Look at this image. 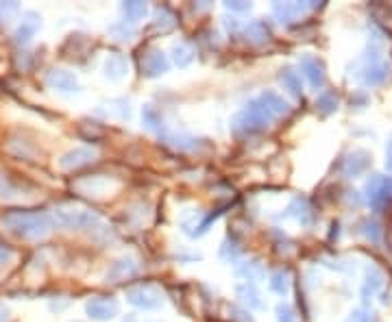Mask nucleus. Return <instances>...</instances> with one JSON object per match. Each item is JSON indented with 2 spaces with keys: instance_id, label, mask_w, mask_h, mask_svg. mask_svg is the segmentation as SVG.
Returning a JSON list of instances; mask_svg holds the SVG:
<instances>
[{
  "instance_id": "nucleus-1",
  "label": "nucleus",
  "mask_w": 392,
  "mask_h": 322,
  "mask_svg": "<svg viewBox=\"0 0 392 322\" xmlns=\"http://www.w3.org/2000/svg\"><path fill=\"white\" fill-rule=\"evenodd\" d=\"M3 227L9 229L13 236H18L22 240L28 242H37L48 238L53 229H55V220L53 216L46 211H28V209H13L7 211L3 216Z\"/></svg>"
},
{
  "instance_id": "nucleus-2",
  "label": "nucleus",
  "mask_w": 392,
  "mask_h": 322,
  "mask_svg": "<svg viewBox=\"0 0 392 322\" xmlns=\"http://www.w3.org/2000/svg\"><path fill=\"white\" fill-rule=\"evenodd\" d=\"M273 120H277V118L266 109L264 102L260 98H253L242 111H238L233 115L231 131L235 135L244 138V135H253V133H260V131L268 129Z\"/></svg>"
},
{
  "instance_id": "nucleus-3",
  "label": "nucleus",
  "mask_w": 392,
  "mask_h": 322,
  "mask_svg": "<svg viewBox=\"0 0 392 322\" xmlns=\"http://www.w3.org/2000/svg\"><path fill=\"white\" fill-rule=\"evenodd\" d=\"M53 220L57 227L68 231H98L105 229L98 214L92 209L79 207V205H59L53 211Z\"/></svg>"
},
{
  "instance_id": "nucleus-4",
  "label": "nucleus",
  "mask_w": 392,
  "mask_h": 322,
  "mask_svg": "<svg viewBox=\"0 0 392 322\" xmlns=\"http://www.w3.org/2000/svg\"><path fill=\"white\" fill-rule=\"evenodd\" d=\"M125 299H127L129 305L135 307V310H142V312H157L163 307L161 290L150 285V283H140V285L127 287Z\"/></svg>"
},
{
  "instance_id": "nucleus-5",
  "label": "nucleus",
  "mask_w": 392,
  "mask_h": 322,
  "mask_svg": "<svg viewBox=\"0 0 392 322\" xmlns=\"http://www.w3.org/2000/svg\"><path fill=\"white\" fill-rule=\"evenodd\" d=\"M85 314L96 322H107L120 316V303L112 296H94L85 303Z\"/></svg>"
},
{
  "instance_id": "nucleus-6",
  "label": "nucleus",
  "mask_w": 392,
  "mask_h": 322,
  "mask_svg": "<svg viewBox=\"0 0 392 322\" xmlns=\"http://www.w3.org/2000/svg\"><path fill=\"white\" fill-rule=\"evenodd\" d=\"M46 85L59 94H79L81 92V83H79L77 75L70 70H64V68H53L46 75Z\"/></svg>"
},
{
  "instance_id": "nucleus-7",
  "label": "nucleus",
  "mask_w": 392,
  "mask_h": 322,
  "mask_svg": "<svg viewBox=\"0 0 392 322\" xmlns=\"http://www.w3.org/2000/svg\"><path fill=\"white\" fill-rule=\"evenodd\" d=\"M96 157H98V151L94 146H79V149H72L66 155H62V159H59V168L77 170V168H83L87 164H92V161H96Z\"/></svg>"
},
{
  "instance_id": "nucleus-8",
  "label": "nucleus",
  "mask_w": 392,
  "mask_h": 322,
  "mask_svg": "<svg viewBox=\"0 0 392 322\" xmlns=\"http://www.w3.org/2000/svg\"><path fill=\"white\" fill-rule=\"evenodd\" d=\"M138 274H140L138 261L133 257H120L112 263L109 270L105 272V279H107V283H120V281L133 279V276H138Z\"/></svg>"
},
{
  "instance_id": "nucleus-9",
  "label": "nucleus",
  "mask_w": 392,
  "mask_h": 322,
  "mask_svg": "<svg viewBox=\"0 0 392 322\" xmlns=\"http://www.w3.org/2000/svg\"><path fill=\"white\" fill-rule=\"evenodd\" d=\"M42 28V16L35 11H24L22 18H20V24L16 28V33H13V39L20 46H26V44H31L33 37L37 35V31Z\"/></svg>"
},
{
  "instance_id": "nucleus-10",
  "label": "nucleus",
  "mask_w": 392,
  "mask_h": 322,
  "mask_svg": "<svg viewBox=\"0 0 392 322\" xmlns=\"http://www.w3.org/2000/svg\"><path fill=\"white\" fill-rule=\"evenodd\" d=\"M299 68L303 72V77L308 79V83L314 87V90H321L325 85V66L319 57L314 55H301L299 59Z\"/></svg>"
},
{
  "instance_id": "nucleus-11",
  "label": "nucleus",
  "mask_w": 392,
  "mask_h": 322,
  "mask_svg": "<svg viewBox=\"0 0 392 322\" xmlns=\"http://www.w3.org/2000/svg\"><path fill=\"white\" fill-rule=\"evenodd\" d=\"M170 68V61H168V57H166L163 50L159 48H150L144 53L142 57V72L148 77V79H157L161 75H166Z\"/></svg>"
},
{
  "instance_id": "nucleus-12",
  "label": "nucleus",
  "mask_w": 392,
  "mask_h": 322,
  "mask_svg": "<svg viewBox=\"0 0 392 322\" xmlns=\"http://www.w3.org/2000/svg\"><path fill=\"white\" fill-rule=\"evenodd\" d=\"M103 75L114 83L123 81L129 75V59L123 53H109L103 61Z\"/></svg>"
},
{
  "instance_id": "nucleus-13",
  "label": "nucleus",
  "mask_w": 392,
  "mask_h": 322,
  "mask_svg": "<svg viewBox=\"0 0 392 322\" xmlns=\"http://www.w3.org/2000/svg\"><path fill=\"white\" fill-rule=\"evenodd\" d=\"M79 189L81 194L85 196H94V198H103V196H107L112 194L114 189H116V183L107 177H87L83 181H79L77 185H74Z\"/></svg>"
},
{
  "instance_id": "nucleus-14",
  "label": "nucleus",
  "mask_w": 392,
  "mask_h": 322,
  "mask_svg": "<svg viewBox=\"0 0 392 322\" xmlns=\"http://www.w3.org/2000/svg\"><path fill=\"white\" fill-rule=\"evenodd\" d=\"M235 299L242 303V307L244 310H264L266 307V303H264V299H262V294H260V290L255 287V283H238L235 285Z\"/></svg>"
},
{
  "instance_id": "nucleus-15",
  "label": "nucleus",
  "mask_w": 392,
  "mask_h": 322,
  "mask_svg": "<svg viewBox=\"0 0 392 322\" xmlns=\"http://www.w3.org/2000/svg\"><path fill=\"white\" fill-rule=\"evenodd\" d=\"M235 276H238V279H242L244 283H258L266 276L264 263L260 259H255V257L240 261L235 266Z\"/></svg>"
},
{
  "instance_id": "nucleus-16",
  "label": "nucleus",
  "mask_w": 392,
  "mask_h": 322,
  "mask_svg": "<svg viewBox=\"0 0 392 322\" xmlns=\"http://www.w3.org/2000/svg\"><path fill=\"white\" fill-rule=\"evenodd\" d=\"M310 7L312 5H305V3H275L273 5V16L281 24H292L294 20H299L301 16H303Z\"/></svg>"
},
{
  "instance_id": "nucleus-17",
  "label": "nucleus",
  "mask_w": 392,
  "mask_h": 322,
  "mask_svg": "<svg viewBox=\"0 0 392 322\" xmlns=\"http://www.w3.org/2000/svg\"><path fill=\"white\" fill-rule=\"evenodd\" d=\"M279 83L290 96H294V98L303 96V85H301V77H299V72H294V68H290V66L281 68L279 70Z\"/></svg>"
},
{
  "instance_id": "nucleus-18",
  "label": "nucleus",
  "mask_w": 392,
  "mask_h": 322,
  "mask_svg": "<svg viewBox=\"0 0 392 322\" xmlns=\"http://www.w3.org/2000/svg\"><path fill=\"white\" fill-rule=\"evenodd\" d=\"M258 98L264 102L266 109H268L270 113H273L275 118H281V115L290 113V105L283 100V96H279V94H277V92H273V90H266V92H262Z\"/></svg>"
},
{
  "instance_id": "nucleus-19",
  "label": "nucleus",
  "mask_w": 392,
  "mask_h": 322,
  "mask_svg": "<svg viewBox=\"0 0 392 322\" xmlns=\"http://www.w3.org/2000/svg\"><path fill=\"white\" fill-rule=\"evenodd\" d=\"M288 216H292L294 220H299L301 225H312V220H314V211L310 207L308 198H303V196H296V198L290 200Z\"/></svg>"
},
{
  "instance_id": "nucleus-20",
  "label": "nucleus",
  "mask_w": 392,
  "mask_h": 322,
  "mask_svg": "<svg viewBox=\"0 0 392 322\" xmlns=\"http://www.w3.org/2000/svg\"><path fill=\"white\" fill-rule=\"evenodd\" d=\"M196 59V50L188 41H177L172 44V64L177 68H188Z\"/></svg>"
},
{
  "instance_id": "nucleus-21",
  "label": "nucleus",
  "mask_w": 392,
  "mask_h": 322,
  "mask_svg": "<svg viewBox=\"0 0 392 322\" xmlns=\"http://www.w3.org/2000/svg\"><path fill=\"white\" fill-rule=\"evenodd\" d=\"M244 35H247V41L255 44V46H262V44L270 41V28L262 20H253L247 24Z\"/></svg>"
},
{
  "instance_id": "nucleus-22",
  "label": "nucleus",
  "mask_w": 392,
  "mask_h": 322,
  "mask_svg": "<svg viewBox=\"0 0 392 322\" xmlns=\"http://www.w3.org/2000/svg\"><path fill=\"white\" fill-rule=\"evenodd\" d=\"M142 124H144L148 131H153V133H159V135L166 133V124H163L161 113H159L153 105H144V107H142Z\"/></svg>"
},
{
  "instance_id": "nucleus-23",
  "label": "nucleus",
  "mask_w": 392,
  "mask_h": 322,
  "mask_svg": "<svg viewBox=\"0 0 392 322\" xmlns=\"http://www.w3.org/2000/svg\"><path fill=\"white\" fill-rule=\"evenodd\" d=\"M386 77H388V66L380 59V57H373V61L364 70L366 85H380Z\"/></svg>"
},
{
  "instance_id": "nucleus-24",
  "label": "nucleus",
  "mask_w": 392,
  "mask_h": 322,
  "mask_svg": "<svg viewBox=\"0 0 392 322\" xmlns=\"http://www.w3.org/2000/svg\"><path fill=\"white\" fill-rule=\"evenodd\" d=\"M161 138L166 144H170L172 149H179V151H194L196 146H199V140L190 133H168V131H166Z\"/></svg>"
},
{
  "instance_id": "nucleus-25",
  "label": "nucleus",
  "mask_w": 392,
  "mask_h": 322,
  "mask_svg": "<svg viewBox=\"0 0 392 322\" xmlns=\"http://www.w3.org/2000/svg\"><path fill=\"white\" fill-rule=\"evenodd\" d=\"M120 11H123L125 22L135 24V22H140V20L146 16V13H148V7H146V3H140V0H129V3H123V5H120Z\"/></svg>"
},
{
  "instance_id": "nucleus-26",
  "label": "nucleus",
  "mask_w": 392,
  "mask_h": 322,
  "mask_svg": "<svg viewBox=\"0 0 392 322\" xmlns=\"http://www.w3.org/2000/svg\"><path fill=\"white\" fill-rule=\"evenodd\" d=\"M268 287H270V292H275V294L285 296L290 292V272L283 268L275 270L268 279Z\"/></svg>"
},
{
  "instance_id": "nucleus-27",
  "label": "nucleus",
  "mask_w": 392,
  "mask_h": 322,
  "mask_svg": "<svg viewBox=\"0 0 392 322\" xmlns=\"http://www.w3.org/2000/svg\"><path fill=\"white\" fill-rule=\"evenodd\" d=\"M384 285V274L377 270V268H371L366 272V279H364V285H362V296L368 299L373 294H377V290Z\"/></svg>"
},
{
  "instance_id": "nucleus-28",
  "label": "nucleus",
  "mask_w": 392,
  "mask_h": 322,
  "mask_svg": "<svg viewBox=\"0 0 392 322\" xmlns=\"http://www.w3.org/2000/svg\"><path fill=\"white\" fill-rule=\"evenodd\" d=\"M366 166H368V155L364 151H357V153H353L349 159H346L344 174H346V177H355V174H359Z\"/></svg>"
},
{
  "instance_id": "nucleus-29",
  "label": "nucleus",
  "mask_w": 392,
  "mask_h": 322,
  "mask_svg": "<svg viewBox=\"0 0 392 322\" xmlns=\"http://www.w3.org/2000/svg\"><path fill=\"white\" fill-rule=\"evenodd\" d=\"M316 109H319L321 113H331L338 109V96L334 92H323L319 98H316Z\"/></svg>"
},
{
  "instance_id": "nucleus-30",
  "label": "nucleus",
  "mask_w": 392,
  "mask_h": 322,
  "mask_svg": "<svg viewBox=\"0 0 392 322\" xmlns=\"http://www.w3.org/2000/svg\"><path fill=\"white\" fill-rule=\"evenodd\" d=\"M109 113L116 115L120 120H129L131 118V107H129V100L127 98H114L109 100Z\"/></svg>"
},
{
  "instance_id": "nucleus-31",
  "label": "nucleus",
  "mask_w": 392,
  "mask_h": 322,
  "mask_svg": "<svg viewBox=\"0 0 392 322\" xmlns=\"http://www.w3.org/2000/svg\"><path fill=\"white\" fill-rule=\"evenodd\" d=\"M109 33L116 37V39H120V41H131L133 39V35H135V28H133V24H129V22H116V24H112L109 26Z\"/></svg>"
},
{
  "instance_id": "nucleus-32",
  "label": "nucleus",
  "mask_w": 392,
  "mask_h": 322,
  "mask_svg": "<svg viewBox=\"0 0 392 322\" xmlns=\"http://www.w3.org/2000/svg\"><path fill=\"white\" fill-rule=\"evenodd\" d=\"M155 26L161 28V31H170L175 26V16L170 13V9H166V7L155 9Z\"/></svg>"
},
{
  "instance_id": "nucleus-33",
  "label": "nucleus",
  "mask_w": 392,
  "mask_h": 322,
  "mask_svg": "<svg viewBox=\"0 0 392 322\" xmlns=\"http://www.w3.org/2000/svg\"><path fill=\"white\" fill-rule=\"evenodd\" d=\"M240 255V246H238V240L235 238H224V242H222V246H220V257L222 259H227V261H231V259H235Z\"/></svg>"
},
{
  "instance_id": "nucleus-34",
  "label": "nucleus",
  "mask_w": 392,
  "mask_h": 322,
  "mask_svg": "<svg viewBox=\"0 0 392 322\" xmlns=\"http://www.w3.org/2000/svg\"><path fill=\"white\" fill-rule=\"evenodd\" d=\"M20 13L18 3H0V24H9Z\"/></svg>"
},
{
  "instance_id": "nucleus-35",
  "label": "nucleus",
  "mask_w": 392,
  "mask_h": 322,
  "mask_svg": "<svg viewBox=\"0 0 392 322\" xmlns=\"http://www.w3.org/2000/svg\"><path fill=\"white\" fill-rule=\"evenodd\" d=\"M277 322H296V316H294V310L288 305V303H279L277 305Z\"/></svg>"
},
{
  "instance_id": "nucleus-36",
  "label": "nucleus",
  "mask_w": 392,
  "mask_h": 322,
  "mask_svg": "<svg viewBox=\"0 0 392 322\" xmlns=\"http://www.w3.org/2000/svg\"><path fill=\"white\" fill-rule=\"evenodd\" d=\"M13 261V248L5 242H0V268H7Z\"/></svg>"
},
{
  "instance_id": "nucleus-37",
  "label": "nucleus",
  "mask_w": 392,
  "mask_h": 322,
  "mask_svg": "<svg viewBox=\"0 0 392 322\" xmlns=\"http://www.w3.org/2000/svg\"><path fill=\"white\" fill-rule=\"evenodd\" d=\"M224 9L231 13H249L251 11V3H242V0H229L224 3Z\"/></svg>"
},
{
  "instance_id": "nucleus-38",
  "label": "nucleus",
  "mask_w": 392,
  "mask_h": 322,
  "mask_svg": "<svg viewBox=\"0 0 392 322\" xmlns=\"http://www.w3.org/2000/svg\"><path fill=\"white\" fill-rule=\"evenodd\" d=\"M229 314H231V318L233 320H238V322H255L253 320V316L249 314V310H240V307H229Z\"/></svg>"
},
{
  "instance_id": "nucleus-39",
  "label": "nucleus",
  "mask_w": 392,
  "mask_h": 322,
  "mask_svg": "<svg viewBox=\"0 0 392 322\" xmlns=\"http://www.w3.org/2000/svg\"><path fill=\"white\" fill-rule=\"evenodd\" d=\"M9 196H13V187L9 185V181L3 174H0V198H9Z\"/></svg>"
},
{
  "instance_id": "nucleus-40",
  "label": "nucleus",
  "mask_w": 392,
  "mask_h": 322,
  "mask_svg": "<svg viewBox=\"0 0 392 322\" xmlns=\"http://www.w3.org/2000/svg\"><path fill=\"white\" fill-rule=\"evenodd\" d=\"M366 236L373 240L380 238V227H377V222H366Z\"/></svg>"
},
{
  "instance_id": "nucleus-41",
  "label": "nucleus",
  "mask_w": 392,
  "mask_h": 322,
  "mask_svg": "<svg viewBox=\"0 0 392 322\" xmlns=\"http://www.w3.org/2000/svg\"><path fill=\"white\" fill-rule=\"evenodd\" d=\"M386 168L392 172V140L388 142V149H386Z\"/></svg>"
},
{
  "instance_id": "nucleus-42",
  "label": "nucleus",
  "mask_w": 392,
  "mask_h": 322,
  "mask_svg": "<svg viewBox=\"0 0 392 322\" xmlns=\"http://www.w3.org/2000/svg\"><path fill=\"white\" fill-rule=\"evenodd\" d=\"M224 28H227V31H235V28H238V20L235 18H224Z\"/></svg>"
},
{
  "instance_id": "nucleus-43",
  "label": "nucleus",
  "mask_w": 392,
  "mask_h": 322,
  "mask_svg": "<svg viewBox=\"0 0 392 322\" xmlns=\"http://www.w3.org/2000/svg\"><path fill=\"white\" fill-rule=\"evenodd\" d=\"M120 322H150V320H144V318H140V316H135V314H129V316H125Z\"/></svg>"
},
{
  "instance_id": "nucleus-44",
  "label": "nucleus",
  "mask_w": 392,
  "mask_h": 322,
  "mask_svg": "<svg viewBox=\"0 0 392 322\" xmlns=\"http://www.w3.org/2000/svg\"><path fill=\"white\" fill-rule=\"evenodd\" d=\"M7 318H9V310L5 305H0V322H7Z\"/></svg>"
}]
</instances>
